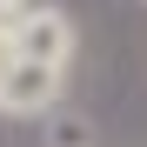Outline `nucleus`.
<instances>
[{"mask_svg":"<svg viewBox=\"0 0 147 147\" xmlns=\"http://www.w3.org/2000/svg\"><path fill=\"white\" fill-rule=\"evenodd\" d=\"M13 67H20V40H13V20H0V87H7Z\"/></svg>","mask_w":147,"mask_h":147,"instance_id":"7ed1b4c3","label":"nucleus"},{"mask_svg":"<svg viewBox=\"0 0 147 147\" xmlns=\"http://www.w3.org/2000/svg\"><path fill=\"white\" fill-rule=\"evenodd\" d=\"M13 40H20V60H40V67H74V54H80V34H74L67 7H54V0H40V7H20L13 13Z\"/></svg>","mask_w":147,"mask_h":147,"instance_id":"f257e3e1","label":"nucleus"},{"mask_svg":"<svg viewBox=\"0 0 147 147\" xmlns=\"http://www.w3.org/2000/svg\"><path fill=\"white\" fill-rule=\"evenodd\" d=\"M67 94V74L60 67H40V60H20L0 87V114H54Z\"/></svg>","mask_w":147,"mask_h":147,"instance_id":"f03ea898","label":"nucleus"},{"mask_svg":"<svg viewBox=\"0 0 147 147\" xmlns=\"http://www.w3.org/2000/svg\"><path fill=\"white\" fill-rule=\"evenodd\" d=\"M54 147H87V134H80V120H54Z\"/></svg>","mask_w":147,"mask_h":147,"instance_id":"20e7f679","label":"nucleus"},{"mask_svg":"<svg viewBox=\"0 0 147 147\" xmlns=\"http://www.w3.org/2000/svg\"><path fill=\"white\" fill-rule=\"evenodd\" d=\"M20 7H27V0H0V20H13V13H20Z\"/></svg>","mask_w":147,"mask_h":147,"instance_id":"39448f33","label":"nucleus"}]
</instances>
